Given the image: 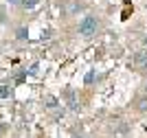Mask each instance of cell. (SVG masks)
Wrapping results in <instances>:
<instances>
[{
	"instance_id": "6da1fadb",
	"label": "cell",
	"mask_w": 147,
	"mask_h": 138,
	"mask_svg": "<svg viewBox=\"0 0 147 138\" xmlns=\"http://www.w3.org/2000/svg\"><path fill=\"white\" fill-rule=\"evenodd\" d=\"M97 26H99V22H97V18H94V15H84V18H81V22H79V35H81V37L94 35V33H97Z\"/></svg>"
},
{
	"instance_id": "7a4b0ae2",
	"label": "cell",
	"mask_w": 147,
	"mask_h": 138,
	"mask_svg": "<svg viewBox=\"0 0 147 138\" xmlns=\"http://www.w3.org/2000/svg\"><path fill=\"white\" fill-rule=\"evenodd\" d=\"M132 61H134V66L138 68V70L147 72V50H136L134 57H132Z\"/></svg>"
},
{
	"instance_id": "3957f363",
	"label": "cell",
	"mask_w": 147,
	"mask_h": 138,
	"mask_svg": "<svg viewBox=\"0 0 147 138\" xmlns=\"http://www.w3.org/2000/svg\"><path fill=\"white\" fill-rule=\"evenodd\" d=\"M44 103H46V108H49V110H55L57 105H59V99H57V96H53V94H49L46 99H44Z\"/></svg>"
},
{
	"instance_id": "277c9868",
	"label": "cell",
	"mask_w": 147,
	"mask_h": 138,
	"mask_svg": "<svg viewBox=\"0 0 147 138\" xmlns=\"http://www.w3.org/2000/svg\"><path fill=\"white\" fill-rule=\"evenodd\" d=\"M20 5L24 7V9H33V7H37V5H40V0H22Z\"/></svg>"
},
{
	"instance_id": "5b68a950",
	"label": "cell",
	"mask_w": 147,
	"mask_h": 138,
	"mask_svg": "<svg viewBox=\"0 0 147 138\" xmlns=\"http://www.w3.org/2000/svg\"><path fill=\"white\" fill-rule=\"evenodd\" d=\"M16 37H18V40H26V37H29V31H26L24 26H20V29L16 31Z\"/></svg>"
},
{
	"instance_id": "8992f818",
	"label": "cell",
	"mask_w": 147,
	"mask_h": 138,
	"mask_svg": "<svg viewBox=\"0 0 147 138\" xmlns=\"http://www.w3.org/2000/svg\"><path fill=\"white\" fill-rule=\"evenodd\" d=\"M9 94H11V88L9 85H0V99H7Z\"/></svg>"
},
{
	"instance_id": "52a82bcc",
	"label": "cell",
	"mask_w": 147,
	"mask_h": 138,
	"mask_svg": "<svg viewBox=\"0 0 147 138\" xmlns=\"http://www.w3.org/2000/svg\"><path fill=\"white\" fill-rule=\"evenodd\" d=\"M51 35H53V31H51V29H46V31H42V35H40V40L44 42V40H49Z\"/></svg>"
},
{
	"instance_id": "ba28073f",
	"label": "cell",
	"mask_w": 147,
	"mask_h": 138,
	"mask_svg": "<svg viewBox=\"0 0 147 138\" xmlns=\"http://www.w3.org/2000/svg\"><path fill=\"white\" fill-rule=\"evenodd\" d=\"M138 110H141V112H147V99H143V101H141V105H138Z\"/></svg>"
},
{
	"instance_id": "9c48e42d",
	"label": "cell",
	"mask_w": 147,
	"mask_h": 138,
	"mask_svg": "<svg viewBox=\"0 0 147 138\" xmlns=\"http://www.w3.org/2000/svg\"><path fill=\"white\" fill-rule=\"evenodd\" d=\"M37 68H40V66H37V64H33V66H31V70H29V75H37Z\"/></svg>"
},
{
	"instance_id": "30bf717a",
	"label": "cell",
	"mask_w": 147,
	"mask_h": 138,
	"mask_svg": "<svg viewBox=\"0 0 147 138\" xmlns=\"http://www.w3.org/2000/svg\"><path fill=\"white\" fill-rule=\"evenodd\" d=\"M92 79H94V72H88V75H86V83H90Z\"/></svg>"
},
{
	"instance_id": "8fae6325",
	"label": "cell",
	"mask_w": 147,
	"mask_h": 138,
	"mask_svg": "<svg viewBox=\"0 0 147 138\" xmlns=\"http://www.w3.org/2000/svg\"><path fill=\"white\" fill-rule=\"evenodd\" d=\"M7 2H9V5H20L22 0H7Z\"/></svg>"
},
{
	"instance_id": "7c38bea8",
	"label": "cell",
	"mask_w": 147,
	"mask_h": 138,
	"mask_svg": "<svg viewBox=\"0 0 147 138\" xmlns=\"http://www.w3.org/2000/svg\"><path fill=\"white\" fill-rule=\"evenodd\" d=\"M145 46H147V35H145Z\"/></svg>"
},
{
	"instance_id": "4fadbf2b",
	"label": "cell",
	"mask_w": 147,
	"mask_h": 138,
	"mask_svg": "<svg viewBox=\"0 0 147 138\" xmlns=\"http://www.w3.org/2000/svg\"><path fill=\"white\" fill-rule=\"evenodd\" d=\"M145 90H147V83H145Z\"/></svg>"
}]
</instances>
